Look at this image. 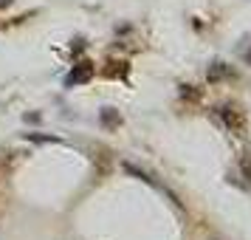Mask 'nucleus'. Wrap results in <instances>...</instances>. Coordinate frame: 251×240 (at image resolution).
Segmentation results:
<instances>
[{
    "mask_svg": "<svg viewBox=\"0 0 251 240\" xmlns=\"http://www.w3.org/2000/svg\"><path fill=\"white\" fill-rule=\"evenodd\" d=\"M249 62H251V51H249Z\"/></svg>",
    "mask_w": 251,
    "mask_h": 240,
    "instance_id": "7ed1b4c3",
    "label": "nucleus"
},
{
    "mask_svg": "<svg viewBox=\"0 0 251 240\" xmlns=\"http://www.w3.org/2000/svg\"><path fill=\"white\" fill-rule=\"evenodd\" d=\"M226 74H228V71H226V68H223V65H220V62H217L215 68L209 71V80L215 82V80H220V77H226Z\"/></svg>",
    "mask_w": 251,
    "mask_h": 240,
    "instance_id": "f03ea898",
    "label": "nucleus"
},
{
    "mask_svg": "<svg viewBox=\"0 0 251 240\" xmlns=\"http://www.w3.org/2000/svg\"><path fill=\"white\" fill-rule=\"evenodd\" d=\"M220 113L226 116V125L234 130H243V116L237 113V107H220Z\"/></svg>",
    "mask_w": 251,
    "mask_h": 240,
    "instance_id": "f257e3e1",
    "label": "nucleus"
}]
</instances>
